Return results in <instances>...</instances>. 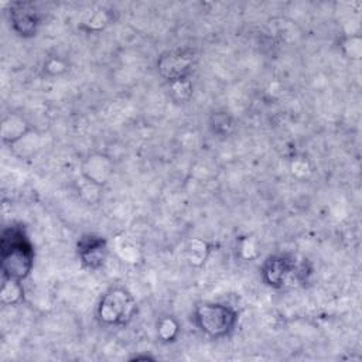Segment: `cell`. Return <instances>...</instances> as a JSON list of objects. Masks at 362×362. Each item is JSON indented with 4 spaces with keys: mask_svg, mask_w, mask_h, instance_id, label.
<instances>
[{
    "mask_svg": "<svg viewBox=\"0 0 362 362\" xmlns=\"http://www.w3.org/2000/svg\"><path fill=\"white\" fill-rule=\"evenodd\" d=\"M1 270L4 279H25L34 264V249L21 226L6 228L0 243Z\"/></svg>",
    "mask_w": 362,
    "mask_h": 362,
    "instance_id": "cell-1",
    "label": "cell"
},
{
    "mask_svg": "<svg viewBox=\"0 0 362 362\" xmlns=\"http://www.w3.org/2000/svg\"><path fill=\"white\" fill-rule=\"evenodd\" d=\"M194 320L198 328L208 337L223 338L235 328L238 314L229 305L205 303L195 308Z\"/></svg>",
    "mask_w": 362,
    "mask_h": 362,
    "instance_id": "cell-2",
    "label": "cell"
},
{
    "mask_svg": "<svg viewBox=\"0 0 362 362\" xmlns=\"http://www.w3.org/2000/svg\"><path fill=\"white\" fill-rule=\"evenodd\" d=\"M136 313V301L124 288H112L100 300L98 317L106 325H124Z\"/></svg>",
    "mask_w": 362,
    "mask_h": 362,
    "instance_id": "cell-3",
    "label": "cell"
},
{
    "mask_svg": "<svg viewBox=\"0 0 362 362\" xmlns=\"http://www.w3.org/2000/svg\"><path fill=\"white\" fill-rule=\"evenodd\" d=\"M195 61V54L189 48H175L164 52L158 61L157 66L163 78L170 83L187 81L188 75L192 71Z\"/></svg>",
    "mask_w": 362,
    "mask_h": 362,
    "instance_id": "cell-4",
    "label": "cell"
},
{
    "mask_svg": "<svg viewBox=\"0 0 362 362\" xmlns=\"http://www.w3.org/2000/svg\"><path fill=\"white\" fill-rule=\"evenodd\" d=\"M300 273H303V269L297 267L293 257L286 255H274L267 257L262 267L264 281L273 287H283L286 283H288L293 274L300 276Z\"/></svg>",
    "mask_w": 362,
    "mask_h": 362,
    "instance_id": "cell-5",
    "label": "cell"
},
{
    "mask_svg": "<svg viewBox=\"0 0 362 362\" xmlns=\"http://www.w3.org/2000/svg\"><path fill=\"white\" fill-rule=\"evenodd\" d=\"M78 255L89 269L100 267L107 257V243L96 235H85L78 242Z\"/></svg>",
    "mask_w": 362,
    "mask_h": 362,
    "instance_id": "cell-6",
    "label": "cell"
},
{
    "mask_svg": "<svg viewBox=\"0 0 362 362\" xmlns=\"http://www.w3.org/2000/svg\"><path fill=\"white\" fill-rule=\"evenodd\" d=\"M13 28L23 37L35 34L40 24V17L31 3H14L10 10Z\"/></svg>",
    "mask_w": 362,
    "mask_h": 362,
    "instance_id": "cell-7",
    "label": "cell"
},
{
    "mask_svg": "<svg viewBox=\"0 0 362 362\" xmlns=\"http://www.w3.org/2000/svg\"><path fill=\"white\" fill-rule=\"evenodd\" d=\"M83 174L89 182L103 184L110 174V164L103 156H92L83 165Z\"/></svg>",
    "mask_w": 362,
    "mask_h": 362,
    "instance_id": "cell-8",
    "label": "cell"
},
{
    "mask_svg": "<svg viewBox=\"0 0 362 362\" xmlns=\"http://www.w3.org/2000/svg\"><path fill=\"white\" fill-rule=\"evenodd\" d=\"M7 123H10V129L3 127V140L8 141V143H16L18 141L21 137L25 136V133L28 132V124L25 123V120L17 115L10 116L8 119H6Z\"/></svg>",
    "mask_w": 362,
    "mask_h": 362,
    "instance_id": "cell-9",
    "label": "cell"
},
{
    "mask_svg": "<svg viewBox=\"0 0 362 362\" xmlns=\"http://www.w3.org/2000/svg\"><path fill=\"white\" fill-rule=\"evenodd\" d=\"M18 280L6 279L1 286V300L7 304H16L23 297V287Z\"/></svg>",
    "mask_w": 362,
    "mask_h": 362,
    "instance_id": "cell-10",
    "label": "cell"
},
{
    "mask_svg": "<svg viewBox=\"0 0 362 362\" xmlns=\"http://www.w3.org/2000/svg\"><path fill=\"white\" fill-rule=\"evenodd\" d=\"M178 332V325L177 322L171 318V317H167V318H163L160 321V325H158V334L160 337L164 339V341H171Z\"/></svg>",
    "mask_w": 362,
    "mask_h": 362,
    "instance_id": "cell-11",
    "label": "cell"
}]
</instances>
